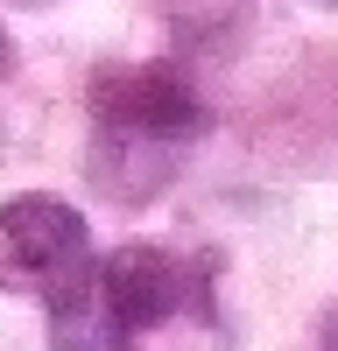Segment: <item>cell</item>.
<instances>
[{
	"label": "cell",
	"mask_w": 338,
	"mask_h": 351,
	"mask_svg": "<svg viewBox=\"0 0 338 351\" xmlns=\"http://www.w3.org/2000/svg\"><path fill=\"white\" fill-rule=\"evenodd\" d=\"M99 141H148V148H190L212 134V99L183 77V64H106L84 84Z\"/></svg>",
	"instance_id": "6da1fadb"
},
{
	"label": "cell",
	"mask_w": 338,
	"mask_h": 351,
	"mask_svg": "<svg viewBox=\"0 0 338 351\" xmlns=\"http://www.w3.org/2000/svg\"><path fill=\"white\" fill-rule=\"evenodd\" d=\"M92 267H99L92 225H84L71 204H56V197H14V204H0V288H8V295L56 302Z\"/></svg>",
	"instance_id": "7a4b0ae2"
},
{
	"label": "cell",
	"mask_w": 338,
	"mask_h": 351,
	"mask_svg": "<svg viewBox=\"0 0 338 351\" xmlns=\"http://www.w3.org/2000/svg\"><path fill=\"white\" fill-rule=\"evenodd\" d=\"M99 288H106V302L120 309V324L141 337V330L177 324L183 309H205L212 267H205V260H190V253H177V246L127 239L113 260H99Z\"/></svg>",
	"instance_id": "3957f363"
},
{
	"label": "cell",
	"mask_w": 338,
	"mask_h": 351,
	"mask_svg": "<svg viewBox=\"0 0 338 351\" xmlns=\"http://www.w3.org/2000/svg\"><path fill=\"white\" fill-rule=\"evenodd\" d=\"M43 309H49V344L56 351H127L134 344V330L120 324V309H113L106 288H99V267L78 288H64L56 302H43Z\"/></svg>",
	"instance_id": "277c9868"
},
{
	"label": "cell",
	"mask_w": 338,
	"mask_h": 351,
	"mask_svg": "<svg viewBox=\"0 0 338 351\" xmlns=\"http://www.w3.org/2000/svg\"><path fill=\"white\" fill-rule=\"evenodd\" d=\"M247 14H254V0H169V21H177V49L183 56H225L240 43Z\"/></svg>",
	"instance_id": "5b68a950"
},
{
	"label": "cell",
	"mask_w": 338,
	"mask_h": 351,
	"mask_svg": "<svg viewBox=\"0 0 338 351\" xmlns=\"http://www.w3.org/2000/svg\"><path fill=\"white\" fill-rule=\"evenodd\" d=\"M317 351H338V316L324 324V337H317Z\"/></svg>",
	"instance_id": "8992f818"
},
{
	"label": "cell",
	"mask_w": 338,
	"mask_h": 351,
	"mask_svg": "<svg viewBox=\"0 0 338 351\" xmlns=\"http://www.w3.org/2000/svg\"><path fill=\"white\" fill-rule=\"evenodd\" d=\"M8 64H14V43H8V28H0V77H8Z\"/></svg>",
	"instance_id": "52a82bcc"
},
{
	"label": "cell",
	"mask_w": 338,
	"mask_h": 351,
	"mask_svg": "<svg viewBox=\"0 0 338 351\" xmlns=\"http://www.w3.org/2000/svg\"><path fill=\"white\" fill-rule=\"evenodd\" d=\"M324 8H338V0H324Z\"/></svg>",
	"instance_id": "ba28073f"
}]
</instances>
